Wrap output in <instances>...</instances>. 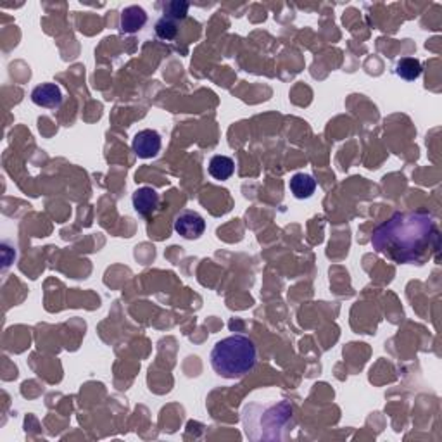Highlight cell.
Wrapping results in <instances>:
<instances>
[{"label": "cell", "instance_id": "obj_1", "mask_svg": "<svg viewBox=\"0 0 442 442\" xmlns=\"http://www.w3.org/2000/svg\"><path fill=\"white\" fill-rule=\"evenodd\" d=\"M436 218L427 211L396 212L374 230L371 245L394 263H420L437 249Z\"/></svg>", "mask_w": 442, "mask_h": 442}, {"label": "cell", "instance_id": "obj_2", "mask_svg": "<svg viewBox=\"0 0 442 442\" xmlns=\"http://www.w3.org/2000/svg\"><path fill=\"white\" fill-rule=\"evenodd\" d=\"M257 363V347L245 335H230L215 344L211 351V366L223 379H242L255 370Z\"/></svg>", "mask_w": 442, "mask_h": 442}, {"label": "cell", "instance_id": "obj_3", "mask_svg": "<svg viewBox=\"0 0 442 442\" xmlns=\"http://www.w3.org/2000/svg\"><path fill=\"white\" fill-rule=\"evenodd\" d=\"M175 230L178 235H182L183 239L194 240L199 239L206 230V221L202 216L195 211H182L178 212L177 218H175Z\"/></svg>", "mask_w": 442, "mask_h": 442}, {"label": "cell", "instance_id": "obj_4", "mask_svg": "<svg viewBox=\"0 0 442 442\" xmlns=\"http://www.w3.org/2000/svg\"><path fill=\"white\" fill-rule=\"evenodd\" d=\"M161 135H159L155 130H142L133 137L132 142V149L133 153L137 154V158L140 159H150L155 158L161 150Z\"/></svg>", "mask_w": 442, "mask_h": 442}, {"label": "cell", "instance_id": "obj_5", "mask_svg": "<svg viewBox=\"0 0 442 442\" xmlns=\"http://www.w3.org/2000/svg\"><path fill=\"white\" fill-rule=\"evenodd\" d=\"M31 102L38 108L57 109L63 104V92L56 83H42L31 92Z\"/></svg>", "mask_w": 442, "mask_h": 442}, {"label": "cell", "instance_id": "obj_6", "mask_svg": "<svg viewBox=\"0 0 442 442\" xmlns=\"http://www.w3.org/2000/svg\"><path fill=\"white\" fill-rule=\"evenodd\" d=\"M159 200H161V197H159V194H158V190H155V188L140 187L137 192H135L133 197H132L133 210L137 211L140 216L147 218V216L154 215L155 210H158Z\"/></svg>", "mask_w": 442, "mask_h": 442}, {"label": "cell", "instance_id": "obj_7", "mask_svg": "<svg viewBox=\"0 0 442 442\" xmlns=\"http://www.w3.org/2000/svg\"><path fill=\"white\" fill-rule=\"evenodd\" d=\"M147 23V12L138 6H130L126 7L125 11L121 12V19H120V28L123 34H137L140 31L142 28L145 26Z\"/></svg>", "mask_w": 442, "mask_h": 442}, {"label": "cell", "instance_id": "obj_8", "mask_svg": "<svg viewBox=\"0 0 442 442\" xmlns=\"http://www.w3.org/2000/svg\"><path fill=\"white\" fill-rule=\"evenodd\" d=\"M289 187L296 199H309L317 190V180L308 173H296L290 178Z\"/></svg>", "mask_w": 442, "mask_h": 442}, {"label": "cell", "instance_id": "obj_9", "mask_svg": "<svg viewBox=\"0 0 442 442\" xmlns=\"http://www.w3.org/2000/svg\"><path fill=\"white\" fill-rule=\"evenodd\" d=\"M235 171V163L228 155H215L210 161V175L215 180H228Z\"/></svg>", "mask_w": 442, "mask_h": 442}, {"label": "cell", "instance_id": "obj_10", "mask_svg": "<svg viewBox=\"0 0 442 442\" xmlns=\"http://www.w3.org/2000/svg\"><path fill=\"white\" fill-rule=\"evenodd\" d=\"M421 71H423L421 63L418 59H415V57H403V59H399L398 64H396V75L406 81L418 80Z\"/></svg>", "mask_w": 442, "mask_h": 442}, {"label": "cell", "instance_id": "obj_11", "mask_svg": "<svg viewBox=\"0 0 442 442\" xmlns=\"http://www.w3.org/2000/svg\"><path fill=\"white\" fill-rule=\"evenodd\" d=\"M155 35L161 40H173L178 35V21L163 16L158 23H155Z\"/></svg>", "mask_w": 442, "mask_h": 442}, {"label": "cell", "instance_id": "obj_12", "mask_svg": "<svg viewBox=\"0 0 442 442\" xmlns=\"http://www.w3.org/2000/svg\"><path fill=\"white\" fill-rule=\"evenodd\" d=\"M188 7L190 6H188L187 2H178V0H175V2L165 4L163 9H165L166 18L175 19V21H183L188 14Z\"/></svg>", "mask_w": 442, "mask_h": 442}]
</instances>
